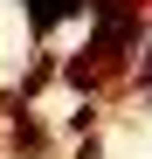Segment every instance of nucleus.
Here are the masks:
<instances>
[{
  "label": "nucleus",
  "instance_id": "obj_1",
  "mask_svg": "<svg viewBox=\"0 0 152 159\" xmlns=\"http://www.w3.org/2000/svg\"><path fill=\"white\" fill-rule=\"evenodd\" d=\"M83 0H28V14H35V28H48V21H62V14H76Z\"/></svg>",
  "mask_w": 152,
  "mask_h": 159
}]
</instances>
